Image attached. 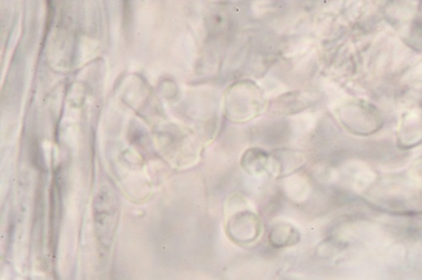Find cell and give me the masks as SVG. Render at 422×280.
I'll use <instances>...</instances> for the list:
<instances>
[{"instance_id":"6da1fadb","label":"cell","mask_w":422,"mask_h":280,"mask_svg":"<svg viewBox=\"0 0 422 280\" xmlns=\"http://www.w3.org/2000/svg\"><path fill=\"white\" fill-rule=\"evenodd\" d=\"M224 232L228 239L241 247L254 244L263 232L261 218L247 198L233 195L224 207Z\"/></svg>"},{"instance_id":"7a4b0ae2","label":"cell","mask_w":422,"mask_h":280,"mask_svg":"<svg viewBox=\"0 0 422 280\" xmlns=\"http://www.w3.org/2000/svg\"><path fill=\"white\" fill-rule=\"evenodd\" d=\"M351 105V111L344 112L341 116L347 130L360 136H368L381 129L382 116L376 107L363 101Z\"/></svg>"},{"instance_id":"3957f363","label":"cell","mask_w":422,"mask_h":280,"mask_svg":"<svg viewBox=\"0 0 422 280\" xmlns=\"http://www.w3.org/2000/svg\"><path fill=\"white\" fill-rule=\"evenodd\" d=\"M95 228L99 239L104 246L113 240L117 224L118 207L113 199H97L94 208Z\"/></svg>"},{"instance_id":"277c9868","label":"cell","mask_w":422,"mask_h":280,"mask_svg":"<svg viewBox=\"0 0 422 280\" xmlns=\"http://www.w3.org/2000/svg\"><path fill=\"white\" fill-rule=\"evenodd\" d=\"M268 239L275 249H288L299 244L301 234L298 228L293 224L281 220L272 224L268 230Z\"/></svg>"},{"instance_id":"5b68a950","label":"cell","mask_w":422,"mask_h":280,"mask_svg":"<svg viewBox=\"0 0 422 280\" xmlns=\"http://www.w3.org/2000/svg\"><path fill=\"white\" fill-rule=\"evenodd\" d=\"M398 138L403 148L414 147L422 143V111L407 114L402 120Z\"/></svg>"},{"instance_id":"8992f818","label":"cell","mask_w":422,"mask_h":280,"mask_svg":"<svg viewBox=\"0 0 422 280\" xmlns=\"http://www.w3.org/2000/svg\"><path fill=\"white\" fill-rule=\"evenodd\" d=\"M271 157L263 149L253 147L248 149L241 158V166L248 175H259L270 167Z\"/></svg>"},{"instance_id":"52a82bcc","label":"cell","mask_w":422,"mask_h":280,"mask_svg":"<svg viewBox=\"0 0 422 280\" xmlns=\"http://www.w3.org/2000/svg\"><path fill=\"white\" fill-rule=\"evenodd\" d=\"M304 157L301 154L294 152H281L276 157H271L270 167L273 174L286 175L291 174L304 163Z\"/></svg>"},{"instance_id":"ba28073f","label":"cell","mask_w":422,"mask_h":280,"mask_svg":"<svg viewBox=\"0 0 422 280\" xmlns=\"http://www.w3.org/2000/svg\"><path fill=\"white\" fill-rule=\"evenodd\" d=\"M287 180L285 185L287 196L293 202H303L308 198L310 188L307 181L300 177Z\"/></svg>"}]
</instances>
